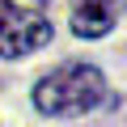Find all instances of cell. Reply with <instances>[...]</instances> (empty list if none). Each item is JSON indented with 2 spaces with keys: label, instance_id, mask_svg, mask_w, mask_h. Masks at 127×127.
<instances>
[{
  "label": "cell",
  "instance_id": "obj_1",
  "mask_svg": "<svg viewBox=\"0 0 127 127\" xmlns=\"http://www.w3.org/2000/svg\"><path fill=\"white\" fill-rule=\"evenodd\" d=\"M102 102H106V76L93 64H59L55 72H47L34 85V106L42 114H59V119L85 114Z\"/></svg>",
  "mask_w": 127,
  "mask_h": 127
},
{
  "label": "cell",
  "instance_id": "obj_2",
  "mask_svg": "<svg viewBox=\"0 0 127 127\" xmlns=\"http://www.w3.org/2000/svg\"><path fill=\"white\" fill-rule=\"evenodd\" d=\"M51 34H55V26L42 13L17 9L13 0H0V55L4 59H17V55H30L38 47H47Z\"/></svg>",
  "mask_w": 127,
  "mask_h": 127
},
{
  "label": "cell",
  "instance_id": "obj_3",
  "mask_svg": "<svg viewBox=\"0 0 127 127\" xmlns=\"http://www.w3.org/2000/svg\"><path fill=\"white\" fill-rule=\"evenodd\" d=\"M123 17V0H76L72 9V30L81 38H102L114 30V21Z\"/></svg>",
  "mask_w": 127,
  "mask_h": 127
}]
</instances>
